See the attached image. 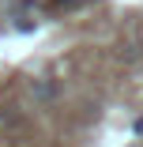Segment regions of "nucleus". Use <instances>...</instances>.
<instances>
[{
  "mask_svg": "<svg viewBox=\"0 0 143 147\" xmlns=\"http://www.w3.org/2000/svg\"><path fill=\"white\" fill-rule=\"evenodd\" d=\"M83 0H53V8H79Z\"/></svg>",
  "mask_w": 143,
  "mask_h": 147,
  "instance_id": "1",
  "label": "nucleus"
}]
</instances>
